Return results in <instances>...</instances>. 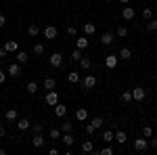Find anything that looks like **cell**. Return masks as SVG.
<instances>
[{"mask_svg": "<svg viewBox=\"0 0 157 155\" xmlns=\"http://www.w3.org/2000/svg\"><path fill=\"white\" fill-rule=\"evenodd\" d=\"M6 76H9V78H21V76H23V67H21V63H11L9 69H6Z\"/></svg>", "mask_w": 157, "mask_h": 155, "instance_id": "6da1fadb", "label": "cell"}, {"mask_svg": "<svg viewBox=\"0 0 157 155\" xmlns=\"http://www.w3.org/2000/svg\"><path fill=\"white\" fill-rule=\"evenodd\" d=\"M147 149H149V138H145V136H138V138H134V151H138V153H145Z\"/></svg>", "mask_w": 157, "mask_h": 155, "instance_id": "7a4b0ae2", "label": "cell"}, {"mask_svg": "<svg viewBox=\"0 0 157 155\" xmlns=\"http://www.w3.org/2000/svg\"><path fill=\"white\" fill-rule=\"evenodd\" d=\"M48 63H50L52 69H59L61 65H63V55H61V52H52L50 59H48Z\"/></svg>", "mask_w": 157, "mask_h": 155, "instance_id": "3957f363", "label": "cell"}, {"mask_svg": "<svg viewBox=\"0 0 157 155\" xmlns=\"http://www.w3.org/2000/svg\"><path fill=\"white\" fill-rule=\"evenodd\" d=\"M44 101H46V105H48V107H55V105L59 103V95H57L55 90H46V96H44Z\"/></svg>", "mask_w": 157, "mask_h": 155, "instance_id": "277c9868", "label": "cell"}, {"mask_svg": "<svg viewBox=\"0 0 157 155\" xmlns=\"http://www.w3.org/2000/svg\"><path fill=\"white\" fill-rule=\"evenodd\" d=\"M145 96H147V90H145V88H140V86H136V88L132 90V101H136V103L145 101Z\"/></svg>", "mask_w": 157, "mask_h": 155, "instance_id": "5b68a950", "label": "cell"}, {"mask_svg": "<svg viewBox=\"0 0 157 155\" xmlns=\"http://www.w3.org/2000/svg\"><path fill=\"white\" fill-rule=\"evenodd\" d=\"M82 86H84L86 90H92V88L97 86V78H94V76H90V73H88V76H84V80H82Z\"/></svg>", "mask_w": 157, "mask_h": 155, "instance_id": "8992f818", "label": "cell"}, {"mask_svg": "<svg viewBox=\"0 0 157 155\" xmlns=\"http://www.w3.org/2000/svg\"><path fill=\"white\" fill-rule=\"evenodd\" d=\"M57 34H59V32H57L55 25H46V27H44V38H46V40H55Z\"/></svg>", "mask_w": 157, "mask_h": 155, "instance_id": "52a82bcc", "label": "cell"}, {"mask_svg": "<svg viewBox=\"0 0 157 155\" xmlns=\"http://www.w3.org/2000/svg\"><path fill=\"white\" fill-rule=\"evenodd\" d=\"M113 42H115V34H111V32H105L101 36V44H105V46H111Z\"/></svg>", "mask_w": 157, "mask_h": 155, "instance_id": "ba28073f", "label": "cell"}, {"mask_svg": "<svg viewBox=\"0 0 157 155\" xmlns=\"http://www.w3.org/2000/svg\"><path fill=\"white\" fill-rule=\"evenodd\" d=\"M15 126H17L21 132H25V130H29V128H32V122H29V119H25V118H19Z\"/></svg>", "mask_w": 157, "mask_h": 155, "instance_id": "9c48e42d", "label": "cell"}, {"mask_svg": "<svg viewBox=\"0 0 157 155\" xmlns=\"http://www.w3.org/2000/svg\"><path fill=\"white\" fill-rule=\"evenodd\" d=\"M4 119H6L9 124H15V122L19 119V113H17V109H9V111L4 113Z\"/></svg>", "mask_w": 157, "mask_h": 155, "instance_id": "30bf717a", "label": "cell"}, {"mask_svg": "<svg viewBox=\"0 0 157 155\" xmlns=\"http://www.w3.org/2000/svg\"><path fill=\"white\" fill-rule=\"evenodd\" d=\"M88 44H90L88 36H80L78 40H75V48H80V50H86V48H88Z\"/></svg>", "mask_w": 157, "mask_h": 155, "instance_id": "8fae6325", "label": "cell"}, {"mask_svg": "<svg viewBox=\"0 0 157 155\" xmlns=\"http://www.w3.org/2000/svg\"><path fill=\"white\" fill-rule=\"evenodd\" d=\"M75 119H78V122H86V119H88V109L86 107H78L75 109Z\"/></svg>", "mask_w": 157, "mask_h": 155, "instance_id": "7c38bea8", "label": "cell"}, {"mask_svg": "<svg viewBox=\"0 0 157 155\" xmlns=\"http://www.w3.org/2000/svg\"><path fill=\"white\" fill-rule=\"evenodd\" d=\"M117 59H120L117 55H107L105 57V65H107L109 69H113V67H117Z\"/></svg>", "mask_w": 157, "mask_h": 155, "instance_id": "4fadbf2b", "label": "cell"}, {"mask_svg": "<svg viewBox=\"0 0 157 155\" xmlns=\"http://www.w3.org/2000/svg\"><path fill=\"white\" fill-rule=\"evenodd\" d=\"M44 143H46V141H44V136H42V134H34V138H32L34 149H42V147H44Z\"/></svg>", "mask_w": 157, "mask_h": 155, "instance_id": "5bb4252c", "label": "cell"}, {"mask_svg": "<svg viewBox=\"0 0 157 155\" xmlns=\"http://www.w3.org/2000/svg\"><path fill=\"white\" fill-rule=\"evenodd\" d=\"M113 141H117V145H124L126 141H128V136H126L124 130H115L113 132Z\"/></svg>", "mask_w": 157, "mask_h": 155, "instance_id": "9a60e30c", "label": "cell"}, {"mask_svg": "<svg viewBox=\"0 0 157 155\" xmlns=\"http://www.w3.org/2000/svg\"><path fill=\"white\" fill-rule=\"evenodd\" d=\"M42 88H44V90H55V88H57V80H55V78H46V80L42 82Z\"/></svg>", "mask_w": 157, "mask_h": 155, "instance_id": "2e32d148", "label": "cell"}, {"mask_svg": "<svg viewBox=\"0 0 157 155\" xmlns=\"http://www.w3.org/2000/svg\"><path fill=\"white\" fill-rule=\"evenodd\" d=\"M65 113H67V105L57 103V105H55V115H57V118H65Z\"/></svg>", "mask_w": 157, "mask_h": 155, "instance_id": "e0dca14e", "label": "cell"}, {"mask_svg": "<svg viewBox=\"0 0 157 155\" xmlns=\"http://www.w3.org/2000/svg\"><path fill=\"white\" fill-rule=\"evenodd\" d=\"M121 17H124L126 21H132V19H134V9H132V6H124V11H121Z\"/></svg>", "mask_w": 157, "mask_h": 155, "instance_id": "ac0fdd59", "label": "cell"}, {"mask_svg": "<svg viewBox=\"0 0 157 155\" xmlns=\"http://www.w3.org/2000/svg\"><path fill=\"white\" fill-rule=\"evenodd\" d=\"M82 153H94V143H92L90 138L82 143Z\"/></svg>", "mask_w": 157, "mask_h": 155, "instance_id": "d6986e66", "label": "cell"}, {"mask_svg": "<svg viewBox=\"0 0 157 155\" xmlns=\"http://www.w3.org/2000/svg\"><path fill=\"white\" fill-rule=\"evenodd\" d=\"M61 141L67 145V147H71L73 143H75V138H73V134L71 132H63V136H61Z\"/></svg>", "mask_w": 157, "mask_h": 155, "instance_id": "ffe728a7", "label": "cell"}, {"mask_svg": "<svg viewBox=\"0 0 157 155\" xmlns=\"http://www.w3.org/2000/svg\"><path fill=\"white\" fill-rule=\"evenodd\" d=\"M117 57H120L121 61H128V59H132V50H130L128 46H124V48L120 50V55H117Z\"/></svg>", "mask_w": 157, "mask_h": 155, "instance_id": "44dd1931", "label": "cell"}, {"mask_svg": "<svg viewBox=\"0 0 157 155\" xmlns=\"http://www.w3.org/2000/svg\"><path fill=\"white\" fill-rule=\"evenodd\" d=\"M82 27H84V36H92L97 32V25L94 23H82Z\"/></svg>", "mask_w": 157, "mask_h": 155, "instance_id": "7402d4cb", "label": "cell"}, {"mask_svg": "<svg viewBox=\"0 0 157 155\" xmlns=\"http://www.w3.org/2000/svg\"><path fill=\"white\" fill-rule=\"evenodd\" d=\"M78 63H80V67H82V72H88V69L92 67V61L88 59V57H82V59L78 61Z\"/></svg>", "mask_w": 157, "mask_h": 155, "instance_id": "603a6c76", "label": "cell"}, {"mask_svg": "<svg viewBox=\"0 0 157 155\" xmlns=\"http://www.w3.org/2000/svg\"><path fill=\"white\" fill-rule=\"evenodd\" d=\"M80 80H82V78H80V72H69L67 73V82L69 84H78Z\"/></svg>", "mask_w": 157, "mask_h": 155, "instance_id": "cb8c5ba5", "label": "cell"}, {"mask_svg": "<svg viewBox=\"0 0 157 155\" xmlns=\"http://www.w3.org/2000/svg\"><path fill=\"white\" fill-rule=\"evenodd\" d=\"M4 48H6L9 52H17V50H19V44H17V40H9V42L4 44Z\"/></svg>", "mask_w": 157, "mask_h": 155, "instance_id": "d4e9b609", "label": "cell"}, {"mask_svg": "<svg viewBox=\"0 0 157 155\" xmlns=\"http://www.w3.org/2000/svg\"><path fill=\"white\" fill-rule=\"evenodd\" d=\"M94 132H97V128H94L92 124H84V134L88 136V138H92V136H94Z\"/></svg>", "mask_w": 157, "mask_h": 155, "instance_id": "484cf974", "label": "cell"}, {"mask_svg": "<svg viewBox=\"0 0 157 155\" xmlns=\"http://www.w3.org/2000/svg\"><path fill=\"white\" fill-rule=\"evenodd\" d=\"M25 90H27L29 95H36V92H38V84L34 82V80H32V82H27V84H25Z\"/></svg>", "mask_w": 157, "mask_h": 155, "instance_id": "4316f807", "label": "cell"}, {"mask_svg": "<svg viewBox=\"0 0 157 155\" xmlns=\"http://www.w3.org/2000/svg\"><path fill=\"white\" fill-rule=\"evenodd\" d=\"M115 36H117V38H126V36H128V27H126V25H117Z\"/></svg>", "mask_w": 157, "mask_h": 155, "instance_id": "83f0119b", "label": "cell"}, {"mask_svg": "<svg viewBox=\"0 0 157 155\" xmlns=\"http://www.w3.org/2000/svg\"><path fill=\"white\" fill-rule=\"evenodd\" d=\"M27 59H29V55H27L25 50H19V52H17V63L23 65V63H27Z\"/></svg>", "mask_w": 157, "mask_h": 155, "instance_id": "f1b7e54d", "label": "cell"}, {"mask_svg": "<svg viewBox=\"0 0 157 155\" xmlns=\"http://www.w3.org/2000/svg\"><path fill=\"white\" fill-rule=\"evenodd\" d=\"M121 103H132V90H124L121 92Z\"/></svg>", "mask_w": 157, "mask_h": 155, "instance_id": "f546056e", "label": "cell"}, {"mask_svg": "<svg viewBox=\"0 0 157 155\" xmlns=\"http://www.w3.org/2000/svg\"><path fill=\"white\" fill-rule=\"evenodd\" d=\"M27 34H29V36H32V38H36L38 34H40V27H38V25H34V23H32V25H29V27H27Z\"/></svg>", "mask_w": 157, "mask_h": 155, "instance_id": "4dcf8cb0", "label": "cell"}, {"mask_svg": "<svg viewBox=\"0 0 157 155\" xmlns=\"http://www.w3.org/2000/svg\"><path fill=\"white\" fill-rule=\"evenodd\" d=\"M50 138H52V141H59L61 138V128H50Z\"/></svg>", "mask_w": 157, "mask_h": 155, "instance_id": "1f68e13d", "label": "cell"}, {"mask_svg": "<svg viewBox=\"0 0 157 155\" xmlns=\"http://www.w3.org/2000/svg\"><path fill=\"white\" fill-rule=\"evenodd\" d=\"M90 124H92L97 130H101V126H103L105 122H103V118H92V119H90Z\"/></svg>", "mask_w": 157, "mask_h": 155, "instance_id": "d6a6232c", "label": "cell"}, {"mask_svg": "<svg viewBox=\"0 0 157 155\" xmlns=\"http://www.w3.org/2000/svg\"><path fill=\"white\" fill-rule=\"evenodd\" d=\"M82 57H84V55H82V50H80V48H75V50L71 52V61H75V63L82 59Z\"/></svg>", "mask_w": 157, "mask_h": 155, "instance_id": "836d02e7", "label": "cell"}, {"mask_svg": "<svg viewBox=\"0 0 157 155\" xmlns=\"http://www.w3.org/2000/svg\"><path fill=\"white\" fill-rule=\"evenodd\" d=\"M103 141H105V143H113V130L103 132Z\"/></svg>", "mask_w": 157, "mask_h": 155, "instance_id": "e575fe53", "label": "cell"}, {"mask_svg": "<svg viewBox=\"0 0 157 155\" xmlns=\"http://www.w3.org/2000/svg\"><path fill=\"white\" fill-rule=\"evenodd\" d=\"M143 136H145V138H151V136H153V128H151V126H143Z\"/></svg>", "mask_w": 157, "mask_h": 155, "instance_id": "d590c367", "label": "cell"}, {"mask_svg": "<svg viewBox=\"0 0 157 155\" xmlns=\"http://www.w3.org/2000/svg\"><path fill=\"white\" fill-rule=\"evenodd\" d=\"M94 153L97 155H113V149H111V147H103L101 151H94Z\"/></svg>", "mask_w": 157, "mask_h": 155, "instance_id": "8d00e7d4", "label": "cell"}, {"mask_svg": "<svg viewBox=\"0 0 157 155\" xmlns=\"http://www.w3.org/2000/svg\"><path fill=\"white\" fill-rule=\"evenodd\" d=\"M71 130H73V124H69V122L61 124V132H71Z\"/></svg>", "mask_w": 157, "mask_h": 155, "instance_id": "74e56055", "label": "cell"}, {"mask_svg": "<svg viewBox=\"0 0 157 155\" xmlns=\"http://www.w3.org/2000/svg\"><path fill=\"white\" fill-rule=\"evenodd\" d=\"M143 17H145V19H151V17H153V9H151V6H145V9H143Z\"/></svg>", "mask_w": 157, "mask_h": 155, "instance_id": "f35d334b", "label": "cell"}, {"mask_svg": "<svg viewBox=\"0 0 157 155\" xmlns=\"http://www.w3.org/2000/svg\"><path fill=\"white\" fill-rule=\"evenodd\" d=\"M147 29H149V32H157V19H151V21L147 23Z\"/></svg>", "mask_w": 157, "mask_h": 155, "instance_id": "ab89813d", "label": "cell"}, {"mask_svg": "<svg viewBox=\"0 0 157 155\" xmlns=\"http://www.w3.org/2000/svg\"><path fill=\"white\" fill-rule=\"evenodd\" d=\"M34 55H44V44H34Z\"/></svg>", "mask_w": 157, "mask_h": 155, "instance_id": "60d3db41", "label": "cell"}, {"mask_svg": "<svg viewBox=\"0 0 157 155\" xmlns=\"http://www.w3.org/2000/svg\"><path fill=\"white\" fill-rule=\"evenodd\" d=\"M32 130H34V134H42V132H44V126H42V124H34Z\"/></svg>", "mask_w": 157, "mask_h": 155, "instance_id": "b9f144b4", "label": "cell"}, {"mask_svg": "<svg viewBox=\"0 0 157 155\" xmlns=\"http://www.w3.org/2000/svg\"><path fill=\"white\" fill-rule=\"evenodd\" d=\"M149 147H153V149H157V136H155V134L151 136V141H149Z\"/></svg>", "mask_w": 157, "mask_h": 155, "instance_id": "7bdbcfd3", "label": "cell"}, {"mask_svg": "<svg viewBox=\"0 0 157 155\" xmlns=\"http://www.w3.org/2000/svg\"><path fill=\"white\" fill-rule=\"evenodd\" d=\"M75 34H78V29H75V27H71V25H69V27H67V36H75Z\"/></svg>", "mask_w": 157, "mask_h": 155, "instance_id": "ee69618b", "label": "cell"}, {"mask_svg": "<svg viewBox=\"0 0 157 155\" xmlns=\"http://www.w3.org/2000/svg\"><path fill=\"white\" fill-rule=\"evenodd\" d=\"M6 78H9V76H6V73L0 69V84H4V82H6Z\"/></svg>", "mask_w": 157, "mask_h": 155, "instance_id": "f6af8a7d", "label": "cell"}, {"mask_svg": "<svg viewBox=\"0 0 157 155\" xmlns=\"http://www.w3.org/2000/svg\"><path fill=\"white\" fill-rule=\"evenodd\" d=\"M6 52H9L6 48H4V46H0V59H2V57H6Z\"/></svg>", "mask_w": 157, "mask_h": 155, "instance_id": "bcb514c9", "label": "cell"}, {"mask_svg": "<svg viewBox=\"0 0 157 155\" xmlns=\"http://www.w3.org/2000/svg\"><path fill=\"white\" fill-rule=\"evenodd\" d=\"M4 23H6V17H4V15L0 13V27H4Z\"/></svg>", "mask_w": 157, "mask_h": 155, "instance_id": "7dc6e473", "label": "cell"}, {"mask_svg": "<svg viewBox=\"0 0 157 155\" xmlns=\"http://www.w3.org/2000/svg\"><path fill=\"white\" fill-rule=\"evenodd\" d=\"M2 136H6V130H4V128L0 126V138H2Z\"/></svg>", "mask_w": 157, "mask_h": 155, "instance_id": "c3c4849f", "label": "cell"}, {"mask_svg": "<svg viewBox=\"0 0 157 155\" xmlns=\"http://www.w3.org/2000/svg\"><path fill=\"white\" fill-rule=\"evenodd\" d=\"M120 2H121V4H128V2H130V0H120Z\"/></svg>", "mask_w": 157, "mask_h": 155, "instance_id": "681fc988", "label": "cell"}, {"mask_svg": "<svg viewBox=\"0 0 157 155\" xmlns=\"http://www.w3.org/2000/svg\"><path fill=\"white\" fill-rule=\"evenodd\" d=\"M105 2H111V0H105Z\"/></svg>", "mask_w": 157, "mask_h": 155, "instance_id": "f907efd6", "label": "cell"}]
</instances>
